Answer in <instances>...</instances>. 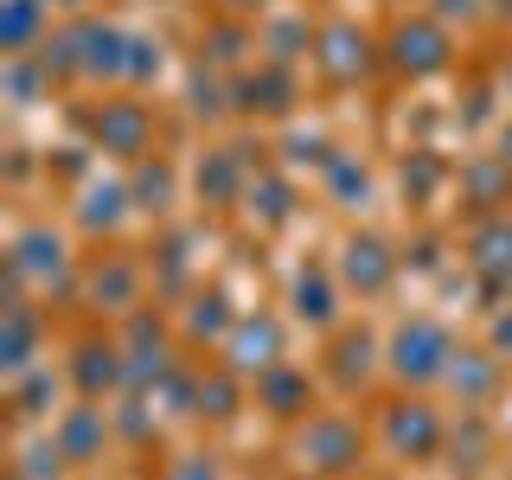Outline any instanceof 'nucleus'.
<instances>
[{
    "instance_id": "obj_4",
    "label": "nucleus",
    "mask_w": 512,
    "mask_h": 480,
    "mask_svg": "<svg viewBox=\"0 0 512 480\" xmlns=\"http://www.w3.org/2000/svg\"><path fill=\"white\" fill-rule=\"evenodd\" d=\"M90 135H96L103 154L141 160L148 141H154V116H148V103H135V96H109L103 109H90Z\"/></svg>"
},
{
    "instance_id": "obj_29",
    "label": "nucleus",
    "mask_w": 512,
    "mask_h": 480,
    "mask_svg": "<svg viewBox=\"0 0 512 480\" xmlns=\"http://www.w3.org/2000/svg\"><path fill=\"white\" fill-rule=\"evenodd\" d=\"M263 45H269V64H295L301 52H308V26H301V20L269 26V32H263Z\"/></svg>"
},
{
    "instance_id": "obj_31",
    "label": "nucleus",
    "mask_w": 512,
    "mask_h": 480,
    "mask_svg": "<svg viewBox=\"0 0 512 480\" xmlns=\"http://www.w3.org/2000/svg\"><path fill=\"white\" fill-rule=\"evenodd\" d=\"M237 52H244V32H237V26H218L212 32V58L218 64H237Z\"/></svg>"
},
{
    "instance_id": "obj_32",
    "label": "nucleus",
    "mask_w": 512,
    "mask_h": 480,
    "mask_svg": "<svg viewBox=\"0 0 512 480\" xmlns=\"http://www.w3.org/2000/svg\"><path fill=\"white\" fill-rule=\"evenodd\" d=\"M173 480H218V468H212V455H192L173 468Z\"/></svg>"
},
{
    "instance_id": "obj_9",
    "label": "nucleus",
    "mask_w": 512,
    "mask_h": 480,
    "mask_svg": "<svg viewBox=\"0 0 512 480\" xmlns=\"http://www.w3.org/2000/svg\"><path fill=\"white\" fill-rule=\"evenodd\" d=\"M256 404L269 416H288V423H301V416H314V378L301 372V365H269L263 378H256Z\"/></svg>"
},
{
    "instance_id": "obj_18",
    "label": "nucleus",
    "mask_w": 512,
    "mask_h": 480,
    "mask_svg": "<svg viewBox=\"0 0 512 480\" xmlns=\"http://www.w3.org/2000/svg\"><path fill=\"white\" fill-rule=\"evenodd\" d=\"M231 327H237V314H231V301H224L218 288H205V295L186 301V340H218L224 346Z\"/></svg>"
},
{
    "instance_id": "obj_2",
    "label": "nucleus",
    "mask_w": 512,
    "mask_h": 480,
    "mask_svg": "<svg viewBox=\"0 0 512 480\" xmlns=\"http://www.w3.org/2000/svg\"><path fill=\"white\" fill-rule=\"evenodd\" d=\"M448 359H455V340H448L442 320L429 314H410L404 327L391 333V346H384V365H391L397 384H410V391H423V384H436L448 372Z\"/></svg>"
},
{
    "instance_id": "obj_37",
    "label": "nucleus",
    "mask_w": 512,
    "mask_h": 480,
    "mask_svg": "<svg viewBox=\"0 0 512 480\" xmlns=\"http://www.w3.org/2000/svg\"><path fill=\"white\" fill-rule=\"evenodd\" d=\"M506 84H512V58H506Z\"/></svg>"
},
{
    "instance_id": "obj_23",
    "label": "nucleus",
    "mask_w": 512,
    "mask_h": 480,
    "mask_svg": "<svg viewBox=\"0 0 512 480\" xmlns=\"http://www.w3.org/2000/svg\"><path fill=\"white\" fill-rule=\"evenodd\" d=\"M45 26V0H7V20H0V45L7 52H26Z\"/></svg>"
},
{
    "instance_id": "obj_16",
    "label": "nucleus",
    "mask_w": 512,
    "mask_h": 480,
    "mask_svg": "<svg viewBox=\"0 0 512 480\" xmlns=\"http://www.w3.org/2000/svg\"><path fill=\"white\" fill-rule=\"evenodd\" d=\"M461 192H468V205H506L512 199V160L506 154L474 160V167L461 173Z\"/></svg>"
},
{
    "instance_id": "obj_20",
    "label": "nucleus",
    "mask_w": 512,
    "mask_h": 480,
    "mask_svg": "<svg viewBox=\"0 0 512 480\" xmlns=\"http://www.w3.org/2000/svg\"><path fill=\"white\" fill-rule=\"evenodd\" d=\"M135 288H141V276H135V263H122V256H109V263H96L90 269V295L103 301V308H135Z\"/></svg>"
},
{
    "instance_id": "obj_28",
    "label": "nucleus",
    "mask_w": 512,
    "mask_h": 480,
    "mask_svg": "<svg viewBox=\"0 0 512 480\" xmlns=\"http://www.w3.org/2000/svg\"><path fill=\"white\" fill-rule=\"evenodd\" d=\"M122 77H128V84H148V77H160V45H154V39H141V32H128Z\"/></svg>"
},
{
    "instance_id": "obj_7",
    "label": "nucleus",
    "mask_w": 512,
    "mask_h": 480,
    "mask_svg": "<svg viewBox=\"0 0 512 480\" xmlns=\"http://www.w3.org/2000/svg\"><path fill=\"white\" fill-rule=\"evenodd\" d=\"M314 58H320V71H327V84H359V77L372 71V32L340 20L314 39Z\"/></svg>"
},
{
    "instance_id": "obj_13",
    "label": "nucleus",
    "mask_w": 512,
    "mask_h": 480,
    "mask_svg": "<svg viewBox=\"0 0 512 480\" xmlns=\"http://www.w3.org/2000/svg\"><path fill=\"white\" fill-rule=\"evenodd\" d=\"M468 256H474V269H480V276H487L493 288H512V218H487V224H474Z\"/></svg>"
},
{
    "instance_id": "obj_17",
    "label": "nucleus",
    "mask_w": 512,
    "mask_h": 480,
    "mask_svg": "<svg viewBox=\"0 0 512 480\" xmlns=\"http://www.w3.org/2000/svg\"><path fill=\"white\" fill-rule=\"evenodd\" d=\"M237 186H244V160H237V148H212L199 167V199L205 205H231Z\"/></svg>"
},
{
    "instance_id": "obj_27",
    "label": "nucleus",
    "mask_w": 512,
    "mask_h": 480,
    "mask_svg": "<svg viewBox=\"0 0 512 480\" xmlns=\"http://www.w3.org/2000/svg\"><path fill=\"white\" fill-rule=\"evenodd\" d=\"M128 199H135V192H122V186H90V192H84V224H90V231H96V224L109 231V224L122 218Z\"/></svg>"
},
{
    "instance_id": "obj_34",
    "label": "nucleus",
    "mask_w": 512,
    "mask_h": 480,
    "mask_svg": "<svg viewBox=\"0 0 512 480\" xmlns=\"http://www.w3.org/2000/svg\"><path fill=\"white\" fill-rule=\"evenodd\" d=\"M480 13V0H436V20L448 26V20H474Z\"/></svg>"
},
{
    "instance_id": "obj_10",
    "label": "nucleus",
    "mask_w": 512,
    "mask_h": 480,
    "mask_svg": "<svg viewBox=\"0 0 512 480\" xmlns=\"http://www.w3.org/2000/svg\"><path fill=\"white\" fill-rule=\"evenodd\" d=\"M71 45H77V71H84V77H122L128 32L96 26V20H77V26H71Z\"/></svg>"
},
{
    "instance_id": "obj_15",
    "label": "nucleus",
    "mask_w": 512,
    "mask_h": 480,
    "mask_svg": "<svg viewBox=\"0 0 512 480\" xmlns=\"http://www.w3.org/2000/svg\"><path fill=\"white\" fill-rule=\"evenodd\" d=\"M372 359H378V340H372L365 327H346V333H333V378H340L346 391H352V384H365V378H372Z\"/></svg>"
},
{
    "instance_id": "obj_22",
    "label": "nucleus",
    "mask_w": 512,
    "mask_h": 480,
    "mask_svg": "<svg viewBox=\"0 0 512 480\" xmlns=\"http://www.w3.org/2000/svg\"><path fill=\"white\" fill-rule=\"evenodd\" d=\"M45 269H52V276L64 269V244L52 231H26L20 250H13V276H45Z\"/></svg>"
},
{
    "instance_id": "obj_21",
    "label": "nucleus",
    "mask_w": 512,
    "mask_h": 480,
    "mask_svg": "<svg viewBox=\"0 0 512 480\" xmlns=\"http://www.w3.org/2000/svg\"><path fill=\"white\" fill-rule=\"evenodd\" d=\"M295 314L314 320V327H327V320L340 314V308H333V276H327V269H301V276H295Z\"/></svg>"
},
{
    "instance_id": "obj_1",
    "label": "nucleus",
    "mask_w": 512,
    "mask_h": 480,
    "mask_svg": "<svg viewBox=\"0 0 512 480\" xmlns=\"http://www.w3.org/2000/svg\"><path fill=\"white\" fill-rule=\"evenodd\" d=\"M295 461H301L314 480H346V474H359V461H365L359 423H352V416H340V410L301 416V429H295Z\"/></svg>"
},
{
    "instance_id": "obj_12",
    "label": "nucleus",
    "mask_w": 512,
    "mask_h": 480,
    "mask_svg": "<svg viewBox=\"0 0 512 480\" xmlns=\"http://www.w3.org/2000/svg\"><path fill=\"white\" fill-rule=\"evenodd\" d=\"M442 384L461 397V410L487 404L493 384H500V352H455V359H448V372H442Z\"/></svg>"
},
{
    "instance_id": "obj_14",
    "label": "nucleus",
    "mask_w": 512,
    "mask_h": 480,
    "mask_svg": "<svg viewBox=\"0 0 512 480\" xmlns=\"http://www.w3.org/2000/svg\"><path fill=\"white\" fill-rule=\"evenodd\" d=\"M52 442H58V455H64V461H96V448H103V410H96V397L64 416Z\"/></svg>"
},
{
    "instance_id": "obj_33",
    "label": "nucleus",
    "mask_w": 512,
    "mask_h": 480,
    "mask_svg": "<svg viewBox=\"0 0 512 480\" xmlns=\"http://www.w3.org/2000/svg\"><path fill=\"white\" fill-rule=\"evenodd\" d=\"M493 352H500V359H512V308L493 314Z\"/></svg>"
},
{
    "instance_id": "obj_24",
    "label": "nucleus",
    "mask_w": 512,
    "mask_h": 480,
    "mask_svg": "<svg viewBox=\"0 0 512 480\" xmlns=\"http://www.w3.org/2000/svg\"><path fill=\"white\" fill-rule=\"evenodd\" d=\"M32 308H20V301H13L7 308V340H0V359H7V372H26V359H32Z\"/></svg>"
},
{
    "instance_id": "obj_8",
    "label": "nucleus",
    "mask_w": 512,
    "mask_h": 480,
    "mask_svg": "<svg viewBox=\"0 0 512 480\" xmlns=\"http://www.w3.org/2000/svg\"><path fill=\"white\" fill-rule=\"evenodd\" d=\"M397 276V256L384 237L372 231H352L346 244H340V282L346 288H359V295H384V282Z\"/></svg>"
},
{
    "instance_id": "obj_6",
    "label": "nucleus",
    "mask_w": 512,
    "mask_h": 480,
    "mask_svg": "<svg viewBox=\"0 0 512 480\" xmlns=\"http://www.w3.org/2000/svg\"><path fill=\"white\" fill-rule=\"evenodd\" d=\"M384 442H391V455L397 461H429V455H442V410H429V404H391L384 410Z\"/></svg>"
},
{
    "instance_id": "obj_3",
    "label": "nucleus",
    "mask_w": 512,
    "mask_h": 480,
    "mask_svg": "<svg viewBox=\"0 0 512 480\" xmlns=\"http://www.w3.org/2000/svg\"><path fill=\"white\" fill-rule=\"evenodd\" d=\"M384 52L404 77H436L448 71V58H455V39H448L442 20H397L391 39H384Z\"/></svg>"
},
{
    "instance_id": "obj_36",
    "label": "nucleus",
    "mask_w": 512,
    "mask_h": 480,
    "mask_svg": "<svg viewBox=\"0 0 512 480\" xmlns=\"http://www.w3.org/2000/svg\"><path fill=\"white\" fill-rule=\"evenodd\" d=\"M500 154H506V160H512V128H506V135H500Z\"/></svg>"
},
{
    "instance_id": "obj_38",
    "label": "nucleus",
    "mask_w": 512,
    "mask_h": 480,
    "mask_svg": "<svg viewBox=\"0 0 512 480\" xmlns=\"http://www.w3.org/2000/svg\"><path fill=\"white\" fill-rule=\"evenodd\" d=\"M64 7H84V0H64Z\"/></svg>"
},
{
    "instance_id": "obj_19",
    "label": "nucleus",
    "mask_w": 512,
    "mask_h": 480,
    "mask_svg": "<svg viewBox=\"0 0 512 480\" xmlns=\"http://www.w3.org/2000/svg\"><path fill=\"white\" fill-rule=\"evenodd\" d=\"M288 96H295L288 64H263L256 77H244V84H237V103H244V109H269V116H276V109H288Z\"/></svg>"
},
{
    "instance_id": "obj_25",
    "label": "nucleus",
    "mask_w": 512,
    "mask_h": 480,
    "mask_svg": "<svg viewBox=\"0 0 512 480\" xmlns=\"http://www.w3.org/2000/svg\"><path fill=\"white\" fill-rule=\"evenodd\" d=\"M237 384H244V378H237L231 365H224V372H212V378H199V416H231L237 397H244Z\"/></svg>"
},
{
    "instance_id": "obj_5",
    "label": "nucleus",
    "mask_w": 512,
    "mask_h": 480,
    "mask_svg": "<svg viewBox=\"0 0 512 480\" xmlns=\"http://www.w3.org/2000/svg\"><path fill=\"white\" fill-rule=\"evenodd\" d=\"M224 365H231L237 378H263L269 365H282V320L269 314H237V327L224 333Z\"/></svg>"
},
{
    "instance_id": "obj_11",
    "label": "nucleus",
    "mask_w": 512,
    "mask_h": 480,
    "mask_svg": "<svg viewBox=\"0 0 512 480\" xmlns=\"http://www.w3.org/2000/svg\"><path fill=\"white\" fill-rule=\"evenodd\" d=\"M71 378H77L84 397H103V391H116V384H128V352L109 346V340H84V346H77Z\"/></svg>"
},
{
    "instance_id": "obj_30",
    "label": "nucleus",
    "mask_w": 512,
    "mask_h": 480,
    "mask_svg": "<svg viewBox=\"0 0 512 480\" xmlns=\"http://www.w3.org/2000/svg\"><path fill=\"white\" fill-rule=\"evenodd\" d=\"M167 192H173V180H167V167H141V180H135V205H167Z\"/></svg>"
},
{
    "instance_id": "obj_26",
    "label": "nucleus",
    "mask_w": 512,
    "mask_h": 480,
    "mask_svg": "<svg viewBox=\"0 0 512 480\" xmlns=\"http://www.w3.org/2000/svg\"><path fill=\"white\" fill-rule=\"evenodd\" d=\"M288 180H276V173H263V180H250V212H263V224H282L288 218Z\"/></svg>"
},
{
    "instance_id": "obj_35",
    "label": "nucleus",
    "mask_w": 512,
    "mask_h": 480,
    "mask_svg": "<svg viewBox=\"0 0 512 480\" xmlns=\"http://www.w3.org/2000/svg\"><path fill=\"white\" fill-rule=\"evenodd\" d=\"M231 13H256V7H269V0H224Z\"/></svg>"
}]
</instances>
